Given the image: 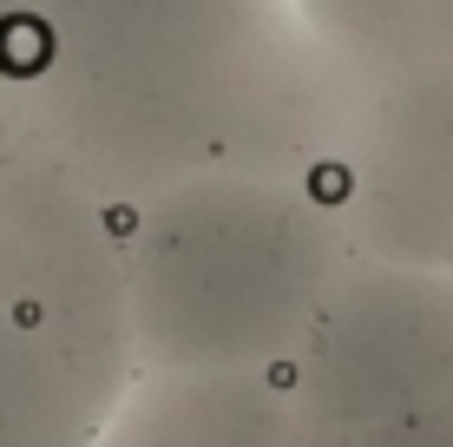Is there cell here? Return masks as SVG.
<instances>
[{"mask_svg":"<svg viewBox=\"0 0 453 447\" xmlns=\"http://www.w3.org/2000/svg\"><path fill=\"white\" fill-rule=\"evenodd\" d=\"M296 13L349 86H374L420 59H441L434 0H296Z\"/></svg>","mask_w":453,"mask_h":447,"instance_id":"7","label":"cell"},{"mask_svg":"<svg viewBox=\"0 0 453 447\" xmlns=\"http://www.w3.org/2000/svg\"><path fill=\"white\" fill-rule=\"evenodd\" d=\"M309 447H349V441H329V435H322V428H316V435H309Z\"/></svg>","mask_w":453,"mask_h":447,"instance_id":"12","label":"cell"},{"mask_svg":"<svg viewBox=\"0 0 453 447\" xmlns=\"http://www.w3.org/2000/svg\"><path fill=\"white\" fill-rule=\"evenodd\" d=\"M0 322L53 349L99 408L138 381L125 204L20 92L0 99Z\"/></svg>","mask_w":453,"mask_h":447,"instance_id":"3","label":"cell"},{"mask_svg":"<svg viewBox=\"0 0 453 447\" xmlns=\"http://www.w3.org/2000/svg\"><path fill=\"white\" fill-rule=\"evenodd\" d=\"M13 92L125 211L184 178L322 184L355 99L296 0H13Z\"/></svg>","mask_w":453,"mask_h":447,"instance_id":"1","label":"cell"},{"mask_svg":"<svg viewBox=\"0 0 453 447\" xmlns=\"http://www.w3.org/2000/svg\"><path fill=\"white\" fill-rule=\"evenodd\" d=\"M309 435L283 375H138L92 447H309Z\"/></svg>","mask_w":453,"mask_h":447,"instance_id":"6","label":"cell"},{"mask_svg":"<svg viewBox=\"0 0 453 447\" xmlns=\"http://www.w3.org/2000/svg\"><path fill=\"white\" fill-rule=\"evenodd\" d=\"M105 408L34 335L0 322V447H92Z\"/></svg>","mask_w":453,"mask_h":447,"instance_id":"8","label":"cell"},{"mask_svg":"<svg viewBox=\"0 0 453 447\" xmlns=\"http://www.w3.org/2000/svg\"><path fill=\"white\" fill-rule=\"evenodd\" d=\"M13 92V0H0V99Z\"/></svg>","mask_w":453,"mask_h":447,"instance_id":"10","label":"cell"},{"mask_svg":"<svg viewBox=\"0 0 453 447\" xmlns=\"http://www.w3.org/2000/svg\"><path fill=\"white\" fill-rule=\"evenodd\" d=\"M434 46L441 59H453V0H434Z\"/></svg>","mask_w":453,"mask_h":447,"instance_id":"11","label":"cell"},{"mask_svg":"<svg viewBox=\"0 0 453 447\" xmlns=\"http://www.w3.org/2000/svg\"><path fill=\"white\" fill-rule=\"evenodd\" d=\"M322 191L355 257L453 276V59L355 86Z\"/></svg>","mask_w":453,"mask_h":447,"instance_id":"5","label":"cell"},{"mask_svg":"<svg viewBox=\"0 0 453 447\" xmlns=\"http://www.w3.org/2000/svg\"><path fill=\"white\" fill-rule=\"evenodd\" d=\"M355 264L309 178H184L125 211L138 375H283Z\"/></svg>","mask_w":453,"mask_h":447,"instance_id":"2","label":"cell"},{"mask_svg":"<svg viewBox=\"0 0 453 447\" xmlns=\"http://www.w3.org/2000/svg\"><path fill=\"white\" fill-rule=\"evenodd\" d=\"M283 381L329 441H362L453 402V276L355 257Z\"/></svg>","mask_w":453,"mask_h":447,"instance_id":"4","label":"cell"},{"mask_svg":"<svg viewBox=\"0 0 453 447\" xmlns=\"http://www.w3.org/2000/svg\"><path fill=\"white\" fill-rule=\"evenodd\" d=\"M349 447H453V402L420 408V414H408V421H395V428H374V435L349 441Z\"/></svg>","mask_w":453,"mask_h":447,"instance_id":"9","label":"cell"}]
</instances>
